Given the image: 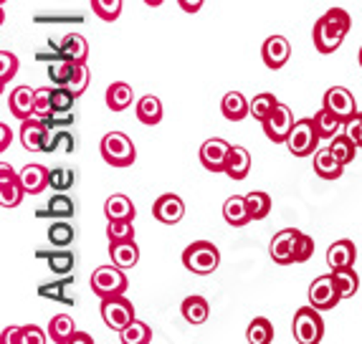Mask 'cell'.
<instances>
[{"instance_id": "1", "label": "cell", "mask_w": 362, "mask_h": 344, "mask_svg": "<svg viewBox=\"0 0 362 344\" xmlns=\"http://www.w3.org/2000/svg\"><path fill=\"white\" fill-rule=\"evenodd\" d=\"M350 25H352L350 13L342 11V8H329L325 16H320V18L314 20V30H312L314 49L325 56L334 54L342 46L344 38H347V33H350Z\"/></svg>"}, {"instance_id": "2", "label": "cell", "mask_w": 362, "mask_h": 344, "mask_svg": "<svg viewBox=\"0 0 362 344\" xmlns=\"http://www.w3.org/2000/svg\"><path fill=\"white\" fill-rule=\"evenodd\" d=\"M102 160L112 167H132L137 160V147L124 132H109L99 142Z\"/></svg>"}, {"instance_id": "3", "label": "cell", "mask_w": 362, "mask_h": 344, "mask_svg": "<svg viewBox=\"0 0 362 344\" xmlns=\"http://www.w3.org/2000/svg\"><path fill=\"white\" fill-rule=\"evenodd\" d=\"M182 266L190 273L208 276V273H213L221 266V251L211 241H195L182 251Z\"/></svg>"}, {"instance_id": "4", "label": "cell", "mask_w": 362, "mask_h": 344, "mask_svg": "<svg viewBox=\"0 0 362 344\" xmlns=\"http://www.w3.org/2000/svg\"><path fill=\"white\" fill-rule=\"evenodd\" d=\"M291 332L299 344H320L325 337V321L320 316V309L317 307H302L294 314V324H291Z\"/></svg>"}, {"instance_id": "5", "label": "cell", "mask_w": 362, "mask_h": 344, "mask_svg": "<svg viewBox=\"0 0 362 344\" xmlns=\"http://www.w3.org/2000/svg\"><path fill=\"white\" fill-rule=\"evenodd\" d=\"M91 291L99 296V299H107V296H117L127 291V276H124V268L119 266H99L97 271L91 273L89 278Z\"/></svg>"}, {"instance_id": "6", "label": "cell", "mask_w": 362, "mask_h": 344, "mask_svg": "<svg viewBox=\"0 0 362 344\" xmlns=\"http://www.w3.org/2000/svg\"><path fill=\"white\" fill-rule=\"evenodd\" d=\"M102 319L112 332H122L124 326H129L137 319V314H134V307L127 296L117 294V296L102 299Z\"/></svg>"}, {"instance_id": "7", "label": "cell", "mask_w": 362, "mask_h": 344, "mask_svg": "<svg viewBox=\"0 0 362 344\" xmlns=\"http://www.w3.org/2000/svg\"><path fill=\"white\" fill-rule=\"evenodd\" d=\"M320 132L314 127V119H299L291 129L289 139H286V150L294 158H309L320 150Z\"/></svg>"}, {"instance_id": "8", "label": "cell", "mask_w": 362, "mask_h": 344, "mask_svg": "<svg viewBox=\"0 0 362 344\" xmlns=\"http://www.w3.org/2000/svg\"><path fill=\"white\" fill-rule=\"evenodd\" d=\"M342 302L339 286L334 281V273H322L312 281L309 286V304L317 307L320 312H332L337 304Z\"/></svg>"}, {"instance_id": "9", "label": "cell", "mask_w": 362, "mask_h": 344, "mask_svg": "<svg viewBox=\"0 0 362 344\" xmlns=\"http://www.w3.org/2000/svg\"><path fill=\"white\" fill-rule=\"evenodd\" d=\"M294 114H291V109L286 104H276L274 112L261 121V127H264L266 137L272 139L274 145H286V139H289L291 129H294Z\"/></svg>"}, {"instance_id": "10", "label": "cell", "mask_w": 362, "mask_h": 344, "mask_svg": "<svg viewBox=\"0 0 362 344\" xmlns=\"http://www.w3.org/2000/svg\"><path fill=\"white\" fill-rule=\"evenodd\" d=\"M25 187L21 180V172L11 167V165H0V206L11 210V208H18L21 200H23Z\"/></svg>"}, {"instance_id": "11", "label": "cell", "mask_w": 362, "mask_h": 344, "mask_svg": "<svg viewBox=\"0 0 362 344\" xmlns=\"http://www.w3.org/2000/svg\"><path fill=\"white\" fill-rule=\"evenodd\" d=\"M322 107L334 112L344 124L357 114L355 94H352L350 89H344V86H332V89H327L325 97H322Z\"/></svg>"}, {"instance_id": "12", "label": "cell", "mask_w": 362, "mask_h": 344, "mask_svg": "<svg viewBox=\"0 0 362 344\" xmlns=\"http://www.w3.org/2000/svg\"><path fill=\"white\" fill-rule=\"evenodd\" d=\"M230 147L226 139L213 137L206 139L203 147H200V165L208 170V172H226V162H228Z\"/></svg>"}, {"instance_id": "13", "label": "cell", "mask_w": 362, "mask_h": 344, "mask_svg": "<svg viewBox=\"0 0 362 344\" xmlns=\"http://www.w3.org/2000/svg\"><path fill=\"white\" fill-rule=\"evenodd\" d=\"M299 233H302V230L284 228L272 238V243H269V256H272L274 263H279V266L294 263V246H296Z\"/></svg>"}, {"instance_id": "14", "label": "cell", "mask_w": 362, "mask_h": 344, "mask_svg": "<svg viewBox=\"0 0 362 344\" xmlns=\"http://www.w3.org/2000/svg\"><path fill=\"white\" fill-rule=\"evenodd\" d=\"M152 215H155V220H160V223H165V225H175V223H180L182 215H185V203H182V198H177V195L165 193L152 203Z\"/></svg>"}, {"instance_id": "15", "label": "cell", "mask_w": 362, "mask_h": 344, "mask_svg": "<svg viewBox=\"0 0 362 344\" xmlns=\"http://www.w3.org/2000/svg\"><path fill=\"white\" fill-rule=\"evenodd\" d=\"M291 56V46L284 36H269L261 46V59H264L266 69L279 71V69L286 66V61Z\"/></svg>"}, {"instance_id": "16", "label": "cell", "mask_w": 362, "mask_h": 344, "mask_svg": "<svg viewBox=\"0 0 362 344\" xmlns=\"http://www.w3.org/2000/svg\"><path fill=\"white\" fill-rule=\"evenodd\" d=\"M49 139V124L41 117H30L21 124V142L28 152H43V145Z\"/></svg>"}, {"instance_id": "17", "label": "cell", "mask_w": 362, "mask_h": 344, "mask_svg": "<svg viewBox=\"0 0 362 344\" xmlns=\"http://www.w3.org/2000/svg\"><path fill=\"white\" fill-rule=\"evenodd\" d=\"M8 109H11V114L21 121L36 117V89H30V86H16V89L11 91V97H8Z\"/></svg>"}, {"instance_id": "18", "label": "cell", "mask_w": 362, "mask_h": 344, "mask_svg": "<svg viewBox=\"0 0 362 344\" xmlns=\"http://www.w3.org/2000/svg\"><path fill=\"white\" fill-rule=\"evenodd\" d=\"M223 218L230 228H243L246 223H251L254 218H251V213H248L246 195H230V198L223 203Z\"/></svg>"}, {"instance_id": "19", "label": "cell", "mask_w": 362, "mask_h": 344, "mask_svg": "<svg viewBox=\"0 0 362 344\" xmlns=\"http://www.w3.org/2000/svg\"><path fill=\"white\" fill-rule=\"evenodd\" d=\"M221 112L228 121H241L246 117H251V102L243 97L241 91H228L221 99Z\"/></svg>"}, {"instance_id": "20", "label": "cell", "mask_w": 362, "mask_h": 344, "mask_svg": "<svg viewBox=\"0 0 362 344\" xmlns=\"http://www.w3.org/2000/svg\"><path fill=\"white\" fill-rule=\"evenodd\" d=\"M248 172H251V152L241 145L230 147L228 162H226V175L230 180H246Z\"/></svg>"}, {"instance_id": "21", "label": "cell", "mask_w": 362, "mask_h": 344, "mask_svg": "<svg viewBox=\"0 0 362 344\" xmlns=\"http://www.w3.org/2000/svg\"><path fill=\"white\" fill-rule=\"evenodd\" d=\"M355 259H357V248L352 241L342 238V241H334L332 246L327 248V263L329 268H344V266H355Z\"/></svg>"}, {"instance_id": "22", "label": "cell", "mask_w": 362, "mask_h": 344, "mask_svg": "<svg viewBox=\"0 0 362 344\" xmlns=\"http://www.w3.org/2000/svg\"><path fill=\"white\" fill-rule=\"evenodd\" d=\"M342 170H344V165L337 162V158L332 155L329 147L314 152V172H317L322 180H337V177H342Z\"/></svg>"}, {"instance_id": "23", "label": "cell", "mask_w": 362, "mask_h": 344, "mask_svg": "<svg viewBox=\"0 0 362 344\" xmlns=\"http://www.w3.org/2000/svg\"><path fill=\"white\" fill-rule=\"evenodd\" d=\"M109 256H112V263H117L119 268H134L139 261V246L137 241H119V243H109Z\"/></svg>"}, {"instance_id": "24", "label": "cell", "mask_w": 362, "mask_h": 344, "mask_svg": "<svg viewBox=\"0 0 362 344\" xmlns=\"http://www.w3.org/2000/svg\"><path fill=\"white\" fill-rule=\"evenodd\" d=\"M49 167L43 165H25L21 170V180H23V187L28 195H41L46 187H49Z\"/></svg>"}, {"instance_id": "25", "label": "cell", "mask_w": 362, "mask_h": 344, "mask_svg": "<svg viewBox=\"0 0 362 344\" xmlns=\"http://www.w3.org/2000/svg\"><path fill=\"white\" fill-rule=\"evenodd\" d=\"M180 314L182 319L187 321V324H206L208 321V314H211V307H208V299H203V296L193 294V296H187L185 302L180 304Z\"/></svg>"}, {"instance_id": "26", "label": "cell", "mask_w": 362, "mask_h": 344, "mask_svg": "<svg viewBox=\"0 0 362 344\" xmlns=\"http://www.w3.org/2000/svg\"><path fill=\"white\" fill-rule=\"evenodd\" d=\"M134 114H137V119L142 121V124H147V127H155V124H160L163 121V102L157 97H152V94H147V97H139L137 104H134Z\"/></svg>"}, {"instance_id": "27", "label": "cell", "mask_w": 362, "mask_h": 344, "mask_svg": "<svg viewBox=\"0 0 362 344\" xmlns=\"http://www.w3.org/2000/svg\"><path fill=\"white\" fill-rule=\"evenodd\" d=\"M59 56L61 59L76 61V64H86V59H89V43H86L84 36H78V33H66L64 41H61Z\"/></svg>"}, {"instance_id": "28", "label": "cell", "mask_w": 362, "mask_h": 344, "mask_svg": "<svg viewBox=\"0 0 362 344\" xmlns=\"http://www.w3.org/2000/svg\"><path fill=\"white\" fill-rule=\"evenodd\" d=\"M104 215H107V220H134L137 208L127 195H112L104 203Z\"/></svg>"}, {"instance_id": "29", "label": "cell", "mask_w": 362, "mask_h": 344, "mask_svg": "<svg viewBox=\"0 0 362 344\" xmlns=\"http://www.w3.org/2000/svg\"><path fill=\"white\" fill-rule=\"evenodd\" d=\"M134 102V91L129 84H124V81H115V84H109L107 89V107L112 109V112H124V109H129Z\"/></svg>"}, {"instance_id": "30", "label": "cell", "mask_w": 362, "mask_h": 344, "mask_svg": "<svg viewBox=\"0 0 362 344\" xmlns=\"http://www.w3.org/2000/svg\"><path fill=\"white\" fill-rule=\"evenodd\" d=\"M329 150H332V155L337 158V162H342L344 167H347V165L355 160V155H357L360 147H357V142L347 132H339L337 137L329 139Z\"/></svg>"}, {"instance_id": "31", "label": "cell", "mask_w": 362, "mask_h": 344, "mask_svg": "<svg viewBox=\"0 0 362 344\" xmlns=\"http://www.w3.org/2000/svg\"><path fill=\"white\" fill-rule=\"evenodd\" d=\"M314 127H317V132H320L322 139H332V137H337V134L342 132L344 121L339 119L334 112H329V109L322 107V112H317V114H314Z\"/></svg>"}, {"instance_id": "32", "label": "cell", "mask_w": 362, "mask_h": 344, "mask_svg": "<svg viewBox=\"0 0 362 344\" xmlns=\"http://www.w3.org/2000/svg\"><path fill=\"white\" fill-rule=\"evenodd\" d=\"M74 332H76V324H74V319L69 314H56L54 319L49 321L51 342L69 344V342H71V337H74Z\"/></svg>"}, {"instance_id": "33", "label": "cell", "mask_w": 362, "mask_h": 344, "mask_svg": "<svg viewBox=\"0 0 362 344\" xmlns=\"http://www.w3.org/2000/svg\"><path fill=\"white\" fill-rule=\"evenodd\" d=\"M248 344H272L274 342V326L266 316H256L246 329Z\"/></svg>"}, {"instance_id": "34", "label": "cell", "mask_w": 362, "mask_h": 344, "mask_svg": "<svg viewBox=\"0 0 362 344\" xmlns=\"http://www.w3.org/2000/svg\"><path fill=\"white\" fill-rule=\"evenodd\" d=\"M332 273H334V281H337L342 299H350V296L357 294V289H360V278H357V273H355V268H352V266L334 268Z\"/></svg>"}, {"instance_id": "35", "label": "cell", "mask_w": 362, "mask_h": 344, "mask_svg": "<svg viewBox=\"0 0 362 344\" xmlns=\"http://www.w3.org/2000/svg\"><path fill=\"white\" fill-rule=\"evenodd\" d=\"M246 206L254 220H264V218L272 213V195L261 193V190H251V193L246 195Z\"/></svg>"}, {"instance_id": "36", "label": "cell", "mask_w": 362, "mask_h": 344, "mask_svg": "<svg viewBox=\"0 0 362 344\" xmlns=\"http://www.w3.org/2000/svg\"><path fill=\"white\" fill-rule=\"evenodd\" d=\"M122 344H150L152 342V329L145 324V321L134 319L129 326H124L119 332Z\"/></svg>"}, {"instance_id": "37", "label": "cell", "mask_w": 362, "mask_h": 344, "mask_svg": "<svg viewBox=\"0 0 362 344\" xmlns=\"http://www.w3.org/2000/svg\"><path fill=\"white\" fill-rule=\"evenodd\" d=\"M276 97H274L272 91H261V94H256L254 99H251V117H254L256 121H264L266 117L272 114L274 107H276Z\"/></svg>"}, {"instance_id": "38", "label": "cell", "mask_w": 362, "mask_h": 344, "mask_svg": "<svg viewBox=\"0 0 362 344\" xmlns=\"http://www.w3.org/2000/svg\"><path fill=\"white\" fill-rule=\"evenodd\" d=\"M91 11H94L97 18L115 23L122 16V0H91Z\"/></svg>"}, {"instance_id": "39", "label": "cell", "mask_w": 362, "mask_h": 344, "mask_svg": "<svg viewBox=\"0 0 362 344\" xmlns=\"http://www.w3.org/2000/svg\"><path fill=\"white\" fill-rule=\"evenodd\" d=\"M107 238H109V243L132 241V238H134L132 220H109V223H107Z\"/></svg>"}, {"instance_id": "40", "label": "cell", "mask_w": 362, "mask_h": 344, "mask_svg": "<svg viewBox=\"0 0 362 344\" xmlns=\"http://www.w3.org/2000/svg\"><path fill=\"white\" fill-rule=\"evenodd\" d=\"M74 210H76L74 200L69 198V195H64V193L54 195V198L49 200V206H46V213H49L51 218H71Z\"/></svg>"}, {"instance_id": "41", "label": "cell", "mask_w": 362, "mask_h": 344, "mask_svg": "<svg viewBox=\"0 0 362 344\" xmlns=\"http://www.w3.org/2000/svg\"><path fill=\"white\" fill-rule=\"evenodd\" d=\"M74 64H76V61H69V59H61V61H56V64H51L49 79L54 81L56 86H69L71 73H74Z\"/></svg>"}, {"instance_id": "42", "label": "cell", "mask_w": 362, "mask_h": 344, "mask_svg": "<svg viewBox=\"0 0 362 344\" xmlns=\"http://www.w3.org/2000/svg\"><path fill=\"white\" fill-rule=\"evenodd\" d=\"M76 94H74L69 86H56L54 94H51V102H54V114H66L71 112L74 102H76Z\"/></svg>"}, {"instance_id": "43", "label": "cell", "mask_w": 362, "mask_h": 344, "mask_svg": "<svg viewBox=\"0 0 362 344\" xmlns=\"http://www.w3.org/2000/svg\"><path fill=\"white\" fill-rule=\"evenodd\" d=\"M91 81V73L89 69H86V64H74V73H71V81H69V89L76 94V97H81L86 91V86H89Z\"/></svg>"}, {"instance_id": "44", "label": "cell", "mask_w": 362, "mask_h": 344, "mask_svg": "<svg viewBox=\"0 0 362 344\" xmlns=\"http://www.w3.org/2000/svg\"><path fill=\"white\" fill-rule=\"evenodd\" d=\"M0 66H3V71H0V84L8 86V81L18 73V56L11 54V51H0Z\"/></svg>"}, {"instance_id": "45", "label": "cell", "mask_w": 362, "mask_h": 344, "mask_svg": "<svg viewBox=\"0 0 362 344\" xmlns=\"http://www.w3.org/2000/svg\"><path fill=\"white\" fill-rule=\"evenodd\" d=\"M74 236H76V233H74V228L69 223H54L49 228V241L59 248L69 246V243L74 241Z\"/></svg>"}, {"instance_id": "46", "label": "cell", "mask_w": 362, "mask_h": 344, "mask_svg": "<svg viewBox=\"0 0 362 344\" xmlns=\"http://www.w3.org/2000/svg\"><path fill=\"white\" fill-rule=\"evenodd\" d=\"M16 344H46V334H43V329H41V326H36V324L18 326Z\"/></svg>"}, {"instance_id": "47", "label": "cell", "mask_w": 362, "mask_h": 344, "mask_svg": "<svg viewBox=\"0 0 362 344\" xmlns=\"http://www.w3.org/2000/svg\"><path fill=\"white\" fill-rule=\"evenodd\" d=\"M51 94H54V89H49V86L36 89V117H41V119L54 117V102H51Z\"/></svg>"}, {"instance_id": "48", "label": "cell", "mask_w": 362, "mask_h": 344, "mask_svg": "<svg viewBox=\"0 0 362 344\" xmlns=\"http://www.w3.org/2000/svg\"><path fill=\"white\" fill-rule=\"evenodd\" d=\"M49 185L54 187L56 193H64L69 187L74 185V172L71 170H64V167H56L49 172Z\"/></svg>"}, {"instance_id": "49", "label": "cell", "mask_w": 362, "mask_h": 344, "mask_svg": "<svg viewBox=\"0 0 362 344\" xmlns=\"http://www.w3.org/2000/svg\"><path fill=\"white\" fill-rule=\"evenodd\" d=\"M74 254H69V251H59V254H51L49 256V268L54 273H69L74 268Z\"/></svg>"}, {"instance_id": "50", "label": "cell", "mask_w": 362, "mask_h": 344, "mask_svg": "<svg viewBox=\"0 0 362 344\" xmlns=\"http://www.w3.org/2000/svg\"><path fill=\"white\" fill-rule=\"evenodd\" d=\"M312 254H314V238L307 236V233H299L294 246V263H304V261L312 259Z\"/></svg>"}, {"instance_id": "51", "label": "cell", "mask_w": 362, "mask_h": 344, "mask_svg": "<svg viewBox=\"0 0 362 344\" xmlns=\"http://www.w3.org/2000/svg\"><path fill=\"white\" fill-rule=\"evenodd\" d=\"M344 132L350 134V137L357 142V147L362 150V112H357V114L344 124Z\"/></svg>"}, {"instance_id": "52", "label": "cell", "mask_w": 362, "mask_h": 344, "mask_svg": "<svg viewBox=\"0 0 362 344\" xmlns=\"http://www.w3.org/2000/svg\"><path fill=\"white\" fill-rule=\"evenodd\" d=\"M203 3H206V0H177L180 11H185V13H198L200 8H203Z\"/></svg>"}, {"instance_id": "53", "label": "cell", "mask_w": 362, "mask_h": 344, "mask_svg": "<svg viewBox=\"0 0 362 344\" xmlns=\"http://www.w3.org/2000/svg\"><path fill=\"white\" fill-rule=\"evenodd\" d=\"M11 139H13L11 127H8V124H0V150L6 152L8 145H11Z\"/></svg>"}, {"instance_id": "54", "label": "cell", "mask_w": 362, "mask_h": 344, "mask_svg": "<svg viewBox=\"0 0 362 344\" xmlns=\"http://www.w3.org/2000/svg\"><path fill=\"white\" fill-rule=\"evenodd\" d=\"M16 334H18V326H8V329H3V337H0V342H3V344H8V342L16 344Z\"/></svg>"}, {"instance_id": "55", "label": "cell", "mask_w": 362, "mask_h": 344, "mask_svg": "<svg viewBox=\"0 0 362 344\" xmlns=\"http://www.w3.org/2000/svg\"><path fill=\"white\" fill-rule=\"evenodd\" d=\"M76 342H81V344H94V339H91V334L74 332V337H71V342H69V344H76Z\"/></svg>"}, {"instance_id": "56", "label": "cell", "mask_w": 362, "mask_h": 344, "mask_svg": "<svg viewBox=\"0 0 362 344\" xmlns=\"http://www.w3.org/2000/svg\"><path fill=\"white\" fill-rule=\"evenodd\" d=\"M142 3H145L147 8H160L165 3V0H142Z\"/></svg>"}, {"instance_id": "57", "label": "cell", "mask_w": 362, "mask_h": 344, "mask_svg": "<svg viewBox=\"0 0 362 344\" xmlns=\"http://www.w3.org/2000/svg\"><path fill=\"white\" fill-rule=\"evenodd\" d=\"M357 64L362 66V46H360V51H357Z\"/></svg>"}]
</instances>
